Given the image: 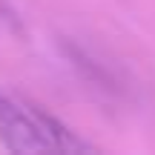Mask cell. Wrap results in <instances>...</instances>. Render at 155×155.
<instances>
[{
  "instance_id": "6da1fadb",
  "label": "cell",
  "mask_w": 155,
  "mask_h": 155,
  "mask_svg": "<svg viewBox=\"0 0 155 155\" xmlns=\"http://www.w3.org/2000/svg\"><path fill=\"white\" fill-rule=\"evenodd\" d=\"M0 141L15 152H40L46 150L40 138L29 104H17L15 98L0 92Z\"/></svg>"
}]
</instances>
